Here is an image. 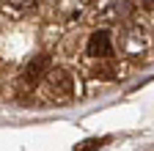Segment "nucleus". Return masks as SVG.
Segmentation results:
<instances>
[{"instance_id":"obj_6","label":"nucleus","mask_w":154,"mask_h":151,"mask_svg":"<svg viewBox=\"0 0 154 151\" xmlns=\"http://www.w3.org/2000/svg\"><path fill=\"white\" fill-rule=\"evenodd\" d=\"M99 148V140H91V143H83V146H77V151H96Z\"/></svg>"},{"instance_id":"obj_5","label":"nucleus","mask_w":154,"mask_h":151,"mask_svg":"<svg viewBox=\"0 0 154 151\" xmlns=\"http://www.w3.org/2000/svg\"><path fill=\"white\" fill-rule=\"evenodd\" d=\"M0 6H3V11H8L14 17H22L36 6V0H0Z\"/></svg>"},{"instance_id":"obj_1","label":"nucleus","mask_w":154,"mask_h":151,"mask_svg":"<svg viewBox=\"0 0 154 151\" xmlns=\"http://www.w3.org/2000/svg\"><path fill=\"white\" fill-rule=\"evenodd\" d=\"M47 88H50V96L69 99L74 93V80L66 69H52V71H47Z\"/></svg>"},{"instance_id":"obj_2","label":"nucleus","mask_w":154,"mask_h":151,"mask_svg":"<svg viewBox=\"0 0 154 151\" xmlns=\"http://www.w3.org/2000/svg\"><path fill=\"white\" fill-rule=\"evenodd\" d=\"M110 52H113L110 33L107 30H96L91 39H88V55H91V58H107Z\"/></svg>"},{"instance_id":"obj_3","label":"nucleus","mask_w":154,"mask_h":151,"mask_svg":"<svg viewBox=\"0 0 154 151\" xmlns=\"http://www.w3.org/2000/svg\"><path fill=\"white\" fill-rule=\"evenodd\" d=\"M121 50L129 55V58H138V55H143V50H146V33H143L140 28H132V30L124 36Z\"/></svg>"},{"instance_id":"obj_4","label":"nucleus","mask_w":154,"mask_h":151,"mask_svg":"<svg viewBox=\"0 0 154 151\" xmlns=\"http://www.w3.org/2000/svg\"><path fill=\"white\" fill-rule=\"evenodd\" d=\"M47 71H50V55H36V58L28 63V71H25V77L28 83H42L47 77Z\"/></svg>"}]
</instances>
